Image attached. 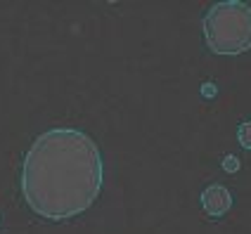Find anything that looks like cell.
I'll return each instance as SVG.
<instances>
[{"instance_id": "3957f363", "label": "cell", "mask_w": 251, "mask_h": 234, "mask_svg": "<svg viewBox=\"0 0 251 234\" xmlns=\"http://www.w3.org/2000/svg\"><path fill=\"white\" fill-rule=\"evenodd\" d=\"M230 204H232V196L221 185H211L209 189H204V194H201V206L211 218H221L223 213H227Z\"/></svg>"}, {"instance_id": "7a4b0ae2", "label": "cell", "mask_w": 251, "mask_h": 234, "mask_svg": "<svg viewBox=\"0 0 251 234\" xmlns=\"http://www.w3.org/2000/svg\"><path fill=\"white\" fill-rule=\"evenodd\" d=\"M206 45L216 55H239L251 50V7L242 0H225L204 17Z\"/></svg>"}, {"instance_id": "6da1fadb", "label": "cell", "mask_w": 251, "mask_h": 234, "mask_svg": "<svg viewBox=\"0 0 251 234\" xmlns=\"http://www.w3.org/2000/svg\"><path fill=\"white\" fill-rule=\"evenodd\" d=\"M102 189V156L98 144L76 128H52L31 144L22 192L38 215L69 220L93 206Z\"/></svg>"}, {"instance_id": "277c9868", "label": "cell", "mask_w": 251, "mask_h": 234, "mask_svg": "<svg viewBox=\"0 0 251 234\" xmlns=\"http://www.w3.org/2000/svg\"><path fill=\"white\" fill-rule=\"evenodd\" d=\"M239 142L247 147V149H251V121H247V123L239 125V133H237Z\"/></svg>"}]
</instances>
